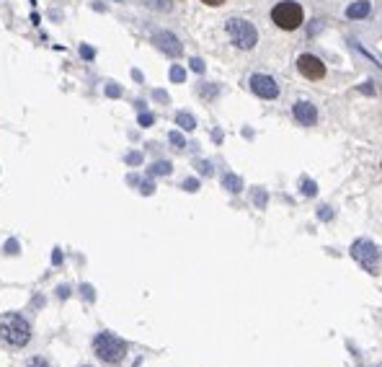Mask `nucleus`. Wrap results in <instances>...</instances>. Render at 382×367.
<instances>
[{"label":"nucleus","mask_w":382,"mask_h":367,"mask_svg":"<svg viewBox=\"0 0 382 367\" xmlns=\"http://www.w3.org/2000/svg\"><path fill=\"white\" fill-rule=\"evenodd\" d=\"M189 65H191V70H194V73H199V75L204 73V60H199V57H191V62H189Z\"/></svg>","instance_id":"nucleus-20"},{"label":"nucleus","mask_w":382,"mask_h":367,"mask_svg":"<svg viewBox=\"0 0 382 367\" xmlns=\"http://www.w3.org/2000/svg\"><path fill=\"white\" fill-rule=\"evenodd\" d=\"M119 3H122V0H119Z\"/></svg>","instance_id":"nucleus-34"},{"label":"nucleus","mask_w":382,"mask_h":367,"mask_svg":"<svg viewBox=\"0 0 382 367\" xmlns=\"http://www.w3.org/2000/svg\"><path fill=\"white\" fill-rule=\"evenodd\" d=\"M93 354L101 362H106V364H119L127 357V341L114 336V334H108V331H103V334H98L93 339Z\"/></svg>","instance_id":"nucleus-2"},{"label":"nucleus","mask_w":382,"mask_h":367,"mask_svg":"<svg viewBox=\"0 0 382 367\" xmlns=\"http://www.w3.org/2000/svg\"><path fill=\"white\" fill-rule=\"evenodd\" d=\"M83 367H91V364H83Z\"/></svg>","instance_id":"nucleus-33"},{"label":"nucleus","mask_w":382,"mask_h":367,"mask_svg":"<svg viewBox=\"0 0 382 367\" xmlns=\"http://www.w3.org/2000/svg\"><path fill=\"white\" fill-rule=\"evenodd\" d=\"M80 57H83V60H93V57H96V49L88 47V44H83V47H80Z\"/></svg>","instance_id":"nucleus-24"},{"label":"nucleus","mask_w":382,"mask_h":367,"mask_svg":"<svg viewBox=\"0 0 382 367\" xmlns=\"http://www.w3.org/2000/svg\"><path fill=\"white\" fill-rule=\"evenodd\" d=\"M318 218H320V220H333V212H331V207H328V204L318 207Z\"/></svg>","instance_id":"nucleus-23"},{"label":"nucleus","mask_w":382,"mask_h":367,"mask_svg":"<svg viewBox=\"0 0 382 367\" xmlns=\"http://www.w3.org/2000/svg\"><path fill=\"white\" fill-rule=\"evenodd\" d=\"M142 6L150 11H171V0H142Z\"/></svg>","instance_id":"nucleus-14"},{"label":"nucleus","mask_w":382,"mask_h":367,"mask_svg":"<svg viewBox=\"0 0 382 367\" xmlns=\"http://www.w3.org/2000/svg\"><path fill=\"white\" fill-rule=\"evenodd\" d=\"M204 6H209V8H220V6H225V0H201Z\"/></svg>","instance_id":"nucleus-30"},{"label":"nucleus","mask_w":382,"mask_h":367,"mask_svg":"<svg viewBox=\"0 0 382 367\" xmlns=\"http://www.w3.org/2000/svg\"><path fill=\"white\" fill-rule=\"evenodd\" d=\"M152 122H155V117H152V114H147V112H142V114H140V124H142V127H150Z\"/></svg>","instance_id":"nucleus-27"},{"label":"nucleus","mask_w":382,"mask_h":367,"mask_svg":"<svg viewBox=\"0 0 382 367\" xmlns=\"http://www.w3.org/2000/svg\"><path fill=\"white\" fill-rule=\"evenodd\" d=\"M176 124L184 129V132H191V129H196V119L189 114V112H178L176 114Z\"/></svg>","instance_id":"nucleus-12"},{"label":"nucleus","mask_w":382,"mask_h":367,"mask_svg":"<svg viewBox=\"0 0 382 367\" xmlns=\"http://www.w3.org/2000/svg\"><path fill=\"white\" fill-rule=\"evenodd\" d=\"M372 85H374V83H372V80H367L364 85H359V91H364L367 96H374V88H372Z\"/></svg>","instance_id":"nucleus-29"},{"label":"nucleus","mask_w":382,"mask_h":367,"mask_svg":"<svg viewBox=\"0 0 382 367\" xmlns=\"http://www.w3.org/2000/svg\"><path fill=\"white\" fill-rule=\"evenodd\" d=\"M173 171V166L168 163V161H158V163H152V168H150V176H168Z\"/></svg>","instance_id":"nucleus-13"},{"label":"nucleus","mask_w":382,"mask_h":367,"mask_svg":"<svg viewBox=\"0 0 382 367\" xmlns=\"http://www.w3.org/2000/svg\"><path fill=\"white\" fill-rule=\"evenodd\" d=\"M253 202H256L258 207H266V191H263V189H258V191L253 194Z\"/></svg>","instance_id":"nucleus-25"},{"label":"nucleus","mask_w":382,"mask_h":367,"mask_svg":"<svg viewBox=\"0 0 382 367\" xmlns=\"http://www.w3.org/2000/svg\"><path fill=\"white\" fill-rule=\"evenodd\" d=\"M196 168H199V174L212 176V163H207V161H196Z\"/></svg>","instance_id":"nucleus-21"},{"label":"nucleus","mask_w":382,"mask_h":367,"mask_svg":"<svg viewBox=\"0 0 382 367\" xmlns=\"http://www.w3.org/2000/svg\"><path fill=\"white\" fill-rule=\"evenodd\" d=\"M351 256H354V261L362 267L364 272L379 274L382 253H379V248H377L369 238H359V241H354V243H351Z\"/></svg>","instance_id":"nucleus-5"},{"label":"nucleus","mask_w":382,"mask_h":367,"mask_svg":"<svg viewBox=\"0 0 382 367\" xmlns=\"http://www.w3.org/2000/svg\"><path fill=\"white\" fill-rule=\"evenodd\" d=\"M271 21L282 31H295L305 24V11L297 0H282L271 8Z\"/></svg>","instance_id":"nucleus-3"},{"label":"nucleus","mask_w":382,"mask_h":367,"mask_svg":"<svg viewBox=\"0 0 382 367\" xmlns=\"http://www.w3.org/2000/svg\"><path fill=\"white\" fill-rule=\"evenodd\" d=\"M168 140H171V145H173L176 150H184V147H186V140H184V135H181V132H171V135H168Z\"/></svg>","instance_id":"nucleus-17"},{"label":"nucleus","mask_w":382,"mask_h":367,"mask_svg":"<svg viewBox=\"0 0 382 367\" xmlns=\"http://www.w3.org/2000/svg\"><path fill=\"white\" fill-rule=\"evenodd\" d=\"M297 70L307 80H323L325 78V62L315 55H300L297 57Z\"/></svg>","instance_id":"nucleus-7"},{"label":"nucleus","mask_w":382,"mask_h":367,"mask_svg":"<svg viewBox=\"0 0 382 367\" xmlns=\"http://www.w3.org/2000/svg\"><path fill=\"white\" fill-rule=\"evenodd\" d=\"M222 186L228 191H233V194H238V191H243V179L235 176V174H225L222 176Z\"/></svg>","instance_id":"nucleus-11"},{"label":"nucleus","mask_w":382,"mask_h":367,"mask_svg":"<svg viewBox=\"0 0 382 367\" xmlns=\"http://www.w3.org/2000/svg\"><path fill=\"white\" fill-rule=\"evenodd\" d=\"M142 191H145V194H152V184L145 181V184H142Z\"/></svg>","instance_id":"nucleus-32"},{"label":"nucleus","mask_w":382,"mask_h":367,"mask_svg":"<svg viewBox=\"0 0 382 367\" xmlns=\"http://www.w3.org/2000/svg\"><path fill=\"white\" fill-rule=\"evenodd\" d=\"M127 163H129V166H140V163H142V155H140V153H129V155H127Z\"/></svg>","instance_id":"nucleus-26"},{"label":"nucleus","mask_w":382,"mask_h":367,"mask_svg":"<svg viewBox=\"0 0 382 367\" xmlns=\"http://www.w3.org/2000/svg\"><path fill=\"white\" fill-rule=\"evenodd\" d=\"M217 93H220V88H217L214 83H201V85H199V96H201V98H214Z\"/></svg>","instance_id":"nucleus-15"},{"label":"nucleus","mask_w":382,"mask_h":367,"mask_svg":"<svg viewBox=\"0 0 382 367\" xmlns=\"http://www.w3.org/2000/svg\"><path fill=\"white\" fill-rule=\"evenodd\" d=\"M106 96H108V98H119V96H122V88H119L117 83H108V85H106Z\"/></svg>","instance_id":"nucleus-19"},{"label":"nucleus","mask_w":382,"mask_h":367,"mask_svg":"<svg viewBox=\"0 0 382 367\" xmlns=\"http://www.w3.org/2000/svg\"><path fill=\"white\" fill-rule=\"evenodd\" d=\"M171 80L173 83H184L186 80V70L181 68V65H173V68H171Z\"/></svg>","instance_id":"nucleus-16"},{"label":"nucleus","mask_w":382,"mask_h":367,"mask_svg":"<svg viewBox=\"0 0 382 367\" xmlns=\"http://www.w3.org/2000/svg\"><path fill=\"white\" fill-rule=\"evenodd\" d=\"M225 31H228L230 41L238 49L248 52L258 44V31H256V26L251 21H245V18H228L225 21Z\"/></svg>","instance_id":"nucleus-4"},{"label":"nucleus","mask_w":382,"mask_h":367,"mask_svg":"<svg viewBox=\"0 0 382 367\" xmlns=\"http://www.w3.org/2000/svg\"><path fill=\"white\" fill-rule=\"evenodd\" d=\"M184 189H186V191H196V189H199V181H196V179H186V181H184Z\"/></svg>","instance_id":"nucleus-28"},{"label":"nucleus","mask_w":382,"mask_h":367,"mask_svg":"<svg viewBox=\"0 0 382 367\" xmlns=\"http://www.w3.org/2000/svg\"><path fill=\"white\" fill-rule=\"evenodd\" d=\"M0 341L13 349L26 347L31 341V323L21 313H6L0 318Z\"/></svg>","instance_id":"nucleus-1"},{"label":"nucleus","mask_w":382,"mask_h":367,"mask_svg":"<svg viewBox=\"0 0 382 367\" xmlns=\"http://www.w3.org/2000/svg\"><path fill=\"white\" fill-rule=\"evenodd\" d=\"M155 98H158V101H168V93L166 91H155Z\"/></svg>","instance_id":"nucleus-31"},{"label":"nucleus","mask_w":382,"mask_h":367,"mask_svg":"<svg viewBox=\"0 0 382 367\" xmlns=\"http://www.w3.org/2000/svg\"><path fill=\"white\" fill-rule=\"evenodd\" d=\"M369 11H372V3H369V0H354V3L346 8V18H351V21L367 18Z\"/></svg>","instance_id":"nucleus-10"},{"label":"nucleus","mask_w":382,"mask_h":367,"mask_svg":"<svg viewBox=\"0 0 382 367\" xmlns=\"http://www.w3.org/2000/svg\"><path fill=\"white\" fill-rule=\"evenodd\" d=\"M152 44L158 47L160 52H166L168 57H181L184 55L181 41H178V36L171 34V31H155L152 34Z\"/></svg>","instance_id":"nucleus-8"},{"label":"nucleus","mask_w":382,"mask_h":367,"mask_svg":"<svg viewBox=\"0 0 382 367\" xmlns=\"http://www.w3.org/2000/svg\"><path fill=\"white\" fill-rule=\"evenodd\" d=\"M300 189H302V194H305V197H315V191H318V186H315V181H310V179H305Z\"/></svg>","instance_id":"nucleus-18"},{"label":"nucleus","mask_w":382,"mask_h":367,"mask_svg":"<svg viewBox=\"0 0 382 367\" xmlns=\"http://www.w3.org/2000/svg\"><path fill=\"white\" fill-rule=\"evenodd\" d=\"M292 117H295L302 127H312L318 122V106L310 103V101H297L292 106Z\"/></svg>","instance_id":"nucleus-9"},{"label":"nucleus","mask_w":382,"mask_h":367,"mask_svg":"<svg viewBox=\"0 0 382 367\" xmlns=\"http://www.w3.org/2000/svg\"><path fill=\"white\" fill-rule=\"evenodd\" d=\"M26 367H49V362L44 359V357H31V359L26 362Z\"/></svg>","instance_id":"nucleus-22"},{"label":"nucleus","mask_w":382,"mask_h":367,"mask_svg":"<svg viewBox=\"0 0 382 367\" xmlns=\"http://www.w3.org/2000/svg\"><path fill=\"white\" fill-rule=\"evenodd\" d=\"M248 88H251V93H256L258 98H266V101L279 96V83L266 73H253L248 78Z\"/></svg>","instance_id":"nucleus-6"}]
</instances>
